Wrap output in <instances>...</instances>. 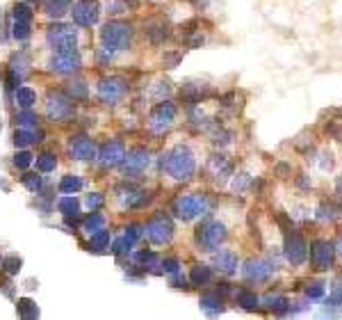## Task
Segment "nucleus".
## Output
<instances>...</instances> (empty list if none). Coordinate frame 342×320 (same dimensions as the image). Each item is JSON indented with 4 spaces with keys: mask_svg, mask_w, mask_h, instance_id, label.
<instances>
[{
    "mask_svg": "<svg viewBox=\"0 0 342 320\" xmlns=\"http://www.w3.org/2000/svg\"><path fill=\"white\" fill-rule=\"evenodd\" d=\"M162 169L176 181H185L194 174V158H192L189 149L185 146H176L162 158Z\"/></svg>",
    "mask_w": 342,
    "mask_h": 320,
    "instance_id": "f257e3e1",
    "label": "nucleus"
},
{
    "mask_svg": "<svg viewBox=\"0 0 342 320\" xmlns=\"http://www.w3.org/2000/svg\"><path fill=\"white\" fill-rule=\"evenodd\" d=\"M100 39L107 48H114V50H123L128 48L132 39V27L128 23H121V21H109L107 25L100 30Z\"/></svg>",
    "mask_w": 342,
    "mask_h": 320,
    "instance_id": "f03ea898",
    "label": "nucleus"
},
{
    "mask_svg": "<svg viewBox=\"0 0 342 320\" xmlns=\"http://www.w3.org/2000/svg\"><path fill=\"white\" fill-rule=\"evenodd\" d=\"M46 39H48L50 46H55L57 50H68V48H75V27L66 25V23H57V25H50L48 32H46Z\"/></svg>",
    "mask_w": 342,
    "mask_h": 320,
    "instance_id": "7ed1b4c3",
    "label": "nucleus"
},
{
    "mask_svg": "<svg viewBox=\"0 0 342 320\" xmlns=\"http://www.w3.org/2000/svg\"><path fill=\"white\" fill-rule=\"evenodd\" d=\"M226 238V227L219 222H212V219H208V222H203L199 227V233H196V240L201 242V247H205L208 251L217 249L219 242Z\"/></svg>",
    "mask_w": 342,
    "mask_h": 320,
    "instance_id": "20e7f679",
    "label": "nucleus"
},
{
    "mask_svg": "<svg viewBox=\"0 0 342 320\" xmlns=\"http://www.w3.org/2000/svg\"><path fill=\"white\" fill-rule=\"evenodd\" d=\"M144 231L155 245H164V242H169L173 236V224H171V219L164 217V215H155L153 219L146 222Z\"/></svg>",
    "mask_w": 342,
    "mask_h": 320,
    "instance_id": "39448f33",
    "label": "nucleus"
},
{
    "mask_svg": "<svg viewBox=\"0 0 342 320\" xmlns=\"http://www.w3.org/2000/svg\"><path fill=\"white\" fill-rule=\"evenodd\" d=\"M205 210V199L201 195H182L173 201V213L182 219H192Z\"/></svg>",
    "mask_w": 342,
    "mask_h": 320,
    "instance_id": "423d86ee",
    "label": "nucleus"
},
{
    "mask_svg": "<svg viewBox=\"0 0 342 320\" xmlns=\"http://www.w3.org/2000/svg\"><path fill=\"white\" fill-rule=\"evenodd\" d=\"M50 69L57 73H73L80 69V55L75 53V48L68 50H57V53L50 57Z\"/></svg>",
    "mask_w": 342,
    "mask_h": 320,
    "instance_id": "0eeeda50",
    "label": "nucleus"
},
{
    "mask_svg": "<svg viewBox=\"0 0 342 320\" xmlns=\"http://www.w3.org/2000/svg\"><path fill=\"white\" fill-rule=\"evenodd\" d=\"M73 21L78 23V25H94L96 21H98V3L96 0H80V3L73 5Z\"/></svg>",
    "mask_w": 342,
    "mask_h": 320,
    "instance_id": "6e6552de",
    "label": "nucleus"
},
{
    "mask_svg": "<svg viewBox=\"0 0 342 320\" xmlns=\"http://www.w3.org/2000/svg\"><path fill=\"white\" fill-rule=\"evenodd\" d=\"M126 91V80L123 78H103L98 85V96L103 103H117Z\"/></svg>",
    "mask_w": 342,
    "mask_h": 320,
    "instance_id": "1a4fd4ad",
    "label": "nucleus"
},
{
    "mask_svg": "<svg viewBox=\"0 0 342 320\" xmlns=\"http://www.w3.org/2000/svg\"><path fill=\"white\" fill-rule=\"evenodd\" d=\"M46 112L50 119H66L73 112V103L64 94H50L46 103Z\"/></svg>",
    "mask_w": 342,
    "mask_h": 320,
    "instance_id": "9d476101",
    "label": "nucleus"
},
{
    "mask_svg": "<svg viewBox=\"0 0 342 320\" xmlns=\"http://www.w3.org/2000/svg\"><path fill=\"white\" fill-rule=\"evenodd\" d=\"M98 158L103 160L105 165H109V167H112V165H119V163H123V158H126V146H123L119 140H109L100 146Z\"/></svg>",
    "mask_w": 342,
    "mask_h": 320,
    "instance_id": "9b49d317",
    "label": "nucleus"
},
{
    "mask_svg": "<svg viewBox=\"0 0 342 320\" xmlns=\"http://www.w3.org/2000/svg\"><path fill=\"white\" fill-rule=\"evenodd\" d=\"M310 259H313V263L317 265L319 270H328V268H331V263H333V247H331V242L317 240L313 245Z\"/></svg>",
    "mask_w": 342,
    "mask_h": 320,
    "instance_id": "f8f14e48",
    "label": "nucleus"
},
{
    "mask_svg": "<svg viewBox=\"0 0 342 320\" xmlns=\"http://www.w3.org/2000/svg\"><path fill=\"white\" fill-rule=\"evenodd\" d=\"M68 149H71L73 158H78V160H94L96 158V146H94V142H91L87 135L73 137Z\"/></svg>",
    "mask_w": 342,
    "mask_h": 320,
    "instance_id": "ddd939ff",
    "label": "nucleus"
},
{
    "mask_svg": "<svg viewBox=\"0 0 342 320\" xmlns=\"http://www.w3.org/2000/svg\"><path fill=\"white\" fill-rule=\"evenodd\" d=\"M173 114H176V108H173L171 103H160L158 108L153 110V114H150V128H153V131H164V128L171 123Z\"/></svg>",
    "mask_w": 342,
    "mask_h": 320,
    "instance_id": "4468645a",
    "label": "nucleus"
},
{
    "mask_svg": "<svg viewBox=\"0 0 342 320\" xmlns=\"http://www.w3.org/2000/svg\"><path fill=\"white\" fill-rule=\"evenodd\" d=\"M272 263L264 259H255V261H249L244 268V274L249 279H255V281H262V279H267L269 274H272Z\"/></svg>",
    "mask_w": 342,
    "mask_h": 320,
    "instance_id": "2eb2a0df",
    "label": "nucleus"
},
{
    "mask_svg": "<svg viewBox=\"0 0 342 320\" xmlns=\"http://www.w3.org/2000/svg\"><path fill=\"white\" fill-rule=\"evenodd\" d=\"M285 249H287V259H290L294 265H299L301 261L306 259V245H303V240H301L299 233H292V236L287 238Z\"/></svg>",
    "mask_w": 342,
    "mask_h": 320,
    "instance_id": "dca6fc26",
    "label": "nucleus"
},
{
    "mask_svg": "<svg viewBox=\"0 0 342 320\" xmlns=\"http://www.w3.org/2000/svg\"><path fill=\"white\" fill-rule=\"evenodd\" d=\"M123 163H126L128 169H144L146 165L150 163L148 151H146V149H132V151H128V155L123 158Z\"/></svg>",
    "mask_w": 342,
    "mask_h": 320,
    "instance_id": "f3484780",
    "label": "nucleus"
},
{
    "mask_svg": "<svg viewBox=\"0 0 342 320\" xmlns=\"http://www.w3.org/2000/svg\"><path fill=\"white\" fill-rule=\"evenodd\" d=\"M217 268L221 270V272H235L237 268V256L233 254V251H219L217 254Z\"/></svg>",
    "mask_w": 342,
    "mask_h": 320,
    "instance_id": "a211bd4d",
    "label": "nucleus"
},
{
    "mask_svg": "<svg viewBox=\"0 0 342 320\" xmlns=\"http://www.w3.org/2000/svg\"><path fill=\"white\" fill-rule=\"evenodd\" d=\"M68 7H71V0H46V14L53 18L66 14Z\"/></svg>",
    "mask_w": 342,
    "mask_h": 320,
    "instance_id": "6ab92c4d",
    "label": "nucleus"
},
{
    "mask_svg": "<svg viewBox=\"0 0 342 320\" xmlns=\"http://www.w3.org/2000/svg\"><path fill=\"white\" fill-rule=\"evenodd\" d=\"M36 101V94L30 89V87H18L16 89V103L21 108H32V103Z\"/></svg>",
    "mask_w": 342,
    "mask_h": 320,
    "instance_id": "aec40b11",
    "label": "nucleus"
},
{
    "mask_svg": "<svg viewBox=\"0 0 342 320\" xmlns=\"http://www.w3.org/2000/svg\"><path fill=\"white\" fill-rule=\"evenodd\" d=\"M80 187H82L80 176H64L62 181H59V190H62L64 195H73V192H78Z\"/></svg>",
    "mask_w": 342,
    "mask_h": 320,
    "instance_id": "412c9836",
    "label": "nucleus"
},
{
    "mask_svg": "<svg viewBox=\"0 0 342 320\" xmlns=\"http://www.w3.org/2000/svg\"><path fill=\"white\" fill-rule=\"evenodd\" d=\"M59 213H64L66 215V217H75L78 215V208H80V206H78V199L75 197H64V199H59Z\"/></svg>",
    "mask_w": 342,
    "mask_h": 320,
    "instance_id": "4be33fe9",
    "label": "nucleus"
},
{
    "mask_svg": "<svg viewBox=\"0 0 342 320\" xmlns=\"http://www.w3.org/2000/svg\"><path fill=\"white\" fill-rule=\"evenodd\" d=\"M107 245H109V231L98 229L96 233H91V242H89L91 249H105Z\"/></svg>",
    "mask_w": 342,
    "mask_h": 320,
    "instance_id": "5701e85b",
    "label": "nucleus"
},
{
    "mask_svg": "<svg viewBox=\"0 0 342 320\" xmlns=\"http://www.w3.org/2000/svg\"><path fill=\"white\" fill-rule=\"evenodd\" d=\"M189 279H192V283H194V286L208 283V281H210V270L205 268V265H196V268H192Z\"/></svg>",
    "mask_w": 342,
    "mask_h": 320,
    "instance_id": "b1692460",
    "label": "nucleus"
},
{
    "mask_svg": "<svg viewBox=\"0 0 342 320\" xmlns=\"http://www.w3.org/2000/svg\"><path fill=\"white\" fill-rule=\"evenodd\" d=\"M103 224H105V217L100 213H91L89 217L82 222V227H85V231H89V233H96L98 229H103Z\"/></svg>",
    "mask_w": 342,
    "mask_h": 320,
    "instance_id": "393cba45",
    "label": "nucleus"
},
{
    "mask_svg": "<svg viewBox=\"0 0 342 320\" xmlns=\"http://www.w3.org/2000/svg\"><path fill=\"white\" fill-rule=\"evenodd\" d=\"M18 313H21L23 318H36V315H39V309H36V304L32 300H18Z\"/></svg>",
    "mask_w": 342,
    "mask_h": 320,
    "instance_id": "a878e982",
    "label": "nucleus"
},
{
    "mask_svg": "<svg viewBox=\"0 0 342 320\" xmlns=\"http://www.w3.org/2000/svg\"><path fill=\"white\" fill-rule=\"evenodd\" d=\"M55 165H57V160H55L53 153H44L36 158V169H39V172H53Z\"/></svg>",
    "mask_w": 342,
    "mask_h": 320,
    "instance_id": "bb28decb",
    "label": "nucleus"
},
{
    "mask_svg": "<svg viewBox=\"0 0 342 320\" xmlns=\"http://www.w3.org/2000/svg\"><path fill=\"white\" fill-rule=\"evenodd\" d=\"M237 304H242L244 309H255L258 306V295L255 293H249V291H242L237 295Z\"/></svg>",
    "mask_w": 342,
    "mask_h": 320,
    "instance_id": "cd10ccee",
    "label": "nucleus"
},
{
    "mask_svg": "<svg viewBox=\"0 0 342 320\" xmlns=\"http://www.w3.org/2000/svg\"><path fill=\"white\" fill-rule=\"evenodd\" d=\"M14 37L18 41H25L30 37V21H16L14 23Z\"/></svg>",
    "mask_w": 342,
    "mask_h": 320,
    "instance_id": "c85d7f7f",
    "label": "nucleus"
},
{
    "mask_svg": "<svg viewBox=\"0 0 342 320\" xmlns=\"http://www.w3.org/2000/svg\"><path fill=\"white\" fill-rule=\"evenodd\" d=\"M201 306L208 311H221V300L217 295H203L201 297Z\"/></svg>",
    "mask_w": 342,
    "mask_h": 320,
    "instance_id": "c756f323",
    "label": "nucleus"
},
{
    "mask_svg": "<svg viewBox=\"0 0 342 320\" xmlns=\"http://www.w3.org/2000/svg\"><path fill=\"white\" fill-rule=\"evenodd\" d=\"M32 142H34V135H32L30 131H16V135H14V144L16 146H30Z\"/></svg>",
    "mask_w": 342,
    "mask_h": 320,
    "instance_id": "7c9ffc66",
    "label": "nucleus"
},
{
    "mask_svg": "<svg viewBox=\"0 0 342 320\" xmlns=\"http://www.w3.org/2000/svg\"><path fill=\"white\" fill-rule=\"evenodd\" d=\"M14 18H16V21H30V18H32V9L27 7V5H23V3L14 5Z\"/></svg>",
    "mask_w": 342,
    "mask_h": 320,
    "instance_id": "2f4dec72",
    "label": "nucleus"
},
{
    "mask_svg": "<svg viewBox=\"0 0 342 320\" xmlns=\"http://www.w3.org/2000/svg\"><path fill=\"white\" fill-rule=\"evenodd\" d=\"M18 123H21V126H25V128L36 126V117H34V112H30V108H23V112L18 114Z\"/></svg>",
    "mask_w": 342,
    "mask_h": 320,
    "instance_id": "473e14b6",
    "label": "nucleus"
},
{
    "mask_svg": "<svg viewBox=\"0 0 342 320\" xmlns=\"http://www.w3.org/2000/svg\"><path fill=\"white\" fill-rule=\"evenodd\" d=\"M30 163H32V153H27V151H18L16 158H14V165H16V167H21V169L30 167Z\"/></svg>",
    "mask_w": 342,
    "mask_h": 320,
    "instance_id": "72a5a7b5",
    "label": "nucleus"
},
{
    "mask_svg": "<svg viewBox=\"0 0 342 320\" xmlns=\"http://www.w3.org/2000/svg\"><path fill=\"white\" fill-rule=\"evenodd\" d=\"M23 183H25V187L32 192H36L41 187V178L36 176V174H25V176H23Z\"/></svg>",
    "mask_w": 342,
    "mask_h": 320,
    "instance_id": "f704fd0d",
    "label": "nucleus"
},
{
    "mask_svg": "<svg viewBox=\"0 0 342 320\" xmlns=\"http://www.w3.org/2000/svg\"><path fill=\"white\" fill-rule=\"evenodd\" d=\"M3 268H5V272H7V274H16L18 270H21V259H16V256H12V259H5Z\"/></svg>",
    "mask_w": 342,
    "mask_h": 320,
    "instance_id": "c9c22d12",
    "label": "nucleus"
},
{
    "mask_svg": "<svg viewBox=\"0 0 342 320\" xmlns=\"http://www.w3.org/2000/svg\"><path fill=\"white\" fill-rule=\"evenodd\" d=\"M139 236H141V227H139V224H130V227L126 229V238H128V240L135 242Z\"/></svg>",
    "mask_w": 342,
    "mask_h": 320,
    "instance_id": "e433bc0d",
    "label": "nucleus"
},
{
    "mask_svg": "<svg viewBox=\"0 0 342 320\" xmlns=\"http://www.w3.org/2000/svg\"><path fill=\"white\" fill-rule=\"evenodd\" d=\"M132 247V240H128L126 236L121 238V240L119 242H114V251H117V254H121V251H126V249H130Z\"/></svg>",
    "mask_w": 342,
    "mask_h": 320,
    "instance_id": "4c0bfd02",
    "label": "nucleus"
},
{
    "mask_svg": "<svg viewBox=\"0 0 342 320\" xmlns=\"http://www.w3.org/2000/svg\"><path fill=\"white\" fill-rule=\"evenodd\" d=\"M100 204H103V195H98V192L87 197V206H89V208H98Z\"/></svg>",
    "mask_w": 342,
    "mask_h": 320,
    "instance_id": "58836bf2",
    "label": "nucleus"
},
{
    "mask_svg": "<svg viewBox=\"0 0 342 320\" xmlns=\"http://www.w3.org/2000/svg\"><path fill=\"white\" fill-rule=\"evenodd\" d=\"M68 91H71L73 96H85V94H87V89H85V85H82V82H75V87H73V82H71Z\"/></svg>",
    "mask_w": 342,
    "mask_h": 320,
    "instance_id": "ea45409f",
    "label": "nucleus"
},
{
    "mask_svg": "<svg viewBox=\"0 0 342 320\" xmlns=\"http://www.w3.org/2000/svg\"><path fill=\"white\" fill-rule=\"evenodd\" d=\"M308 295H310V297H322V295H324L322 283H313V288H308Z\"/></svg>",
    "mask_w": 342,
    "mask_h": 320,
    "instance_id": "a19ab883",
    "label": "nucleus"
},
{
    "mask_svg": "<svg viewBox=\"0 0 342 320\" xmlns=\"http://www.w3.org/2000/svg\"><path fill=\"white\" fill-rule=\"evenodd\" d=\"M137 259H139L141 263H153L155 254H150V251H139V254H137Z\"/></svg>",
    "mask_w": 342,
    "mask_h": 320,
    "instance_id": "79ce46f5",
    "label": "nucleus"
},
{
    "mask_svg": "<svg viewBox=\"0 0 342 320\" xmlns=\"http://www.w3.org/2000/svg\"><path fill=\"white\" fill-rule=\"evenodd\" d=\"M164 270H167V272H178V261L176 259H167L164 261Z\"/></svg>",
    "mask_w": 342,
    "mask_h": 320,
    "instance_id": "37998d69",
    "label": "nucleus"
},
{
    "mask_svg": "<svg viewBox=\"0 0 342 320\" xmlns=\"http://www.w3.org/2000/svg\"><path fill=\"white\" fill-rule=\"evenodd\" d=\"M337 192H340V195H342V178H340V181H337Z\"/></svg>",
    "mask_w": 342,
    "mask_h": 320,
    "instance_id": "c03bdc74",
    "label": "nucleus"
},
{
    "mask_svg": "<svg viewBox=\"0 0 342 320\" xmlns=\"http://www.w3.org/2000/svg\"><path fill=\"white\" fill-rule=\"evenodd\" d=\"M337 249H340V251H342V238H340V242H337Z\"/></svg>",
    "mask_w": 342,
    "mask_h": 320,
    "instance_id": "a18cd8bd",
    "label": "nucleus"
}]
</instances>
